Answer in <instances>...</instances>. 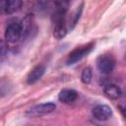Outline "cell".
Listing matches in <instances>:
<instances>
[{
  "label": "cell",
  "mask_w": 126,
  "mask_h": 126,
  "mask_svg": "<svg viewBox=\"0 0 126 126\" xmlns=\"http://www.w3.org/2000/svg\"><path fill=\"white\" fill-rule=\"evenodd\" d=\"M7 50H8L7 41L3 40V39H0V58L3 57L7 53Z\"/></svg>",
  "instance_id": "cell-12"
},
{
  "label": "cell",
  "mask_w": 126,
  "mask_h": 126,
  "mask_svg": "<svg viewBox=\"0 0 126 126\" xmlns=\"http://www.w3.org/2000/svg\"><path fill=\"white\" fill-rule=\"evenodd\" d=\"M93 79V70L91 67H86L81 74V81L84 84H90Z\"/></svg>",
  "instance_id": "cell-11"
},
{
  "label": "cell",
  "mask_w": 126,
  "mask_h": 126,
  "mask_svg": "<svg viewBox=\"0 0 126 126\" xmlns=\"http://www.w3.org/2000/svg\"><path fill=\"white\" fill-rule=\"evenodd\" d=\"M67 34V27L65 24V21L54 23V29H53V35L57 39H61L65 37Z\"/></svg>",
  "instance_id": "cell-10"
},
{
  "label": "cell",
  "mask_w": 126,
  "mask_h": 126,
  "mask_svg": "<svg viewBox=\"0 0 126 126\" xmlns=\"http://www.w3.org/2000/svg\"><path fill=\"white\" fill-rule=\"evenodd\" d=\"M58 98L63 103H72L78 98V93L73 89H63L59 93Z\"/></svg>",
  "instance_id": "cell-8"
},
{
  "label": "cell",
  "mask_w": 126,
  "mask_h": 126,
  "mask_svg": "<svg viewBox=\"0 0 126 126\" xmlns=\"http://www.w3.org/2000/svg\"><path fill=\"white\" fill-rule=\"evenodd\" d=\"M56 104L53 102H44L40 104H36L26 111V115L29 117H40L51 113L55 110Z\"/></svg>",
  "instance_id": "cell-1"
},
{
  "label": "cell",
  "mask_w": 126,
  "mask_h": 126,
  "mask_svg": "<svg viewBox=\"0 0 126 126\" xmlns=\"http://www.w3.org/2000/svg\"><path fill=\"white\" fill-rule=\"evenodd\" d=\"M103 92L106 94V96L111 99H117L122 94V91H121L120 87H118L117 85H114V84H108V85L104 86Z\"/></svg>",
  "instance_id": "cell-9"
},
{
  "label": "cell",
  "mask_w": 126,
  "mask_h": 126,
  "mask_svg": "<svg viewBox=\"0 0 126 126\" xmlns=\"http://www.w3.org/2000/svg\"><path fill=\"white\" fill-rule=\"evenodd\" d=\"M45 72V66L42 65V64H39V65H36L28 75L27 77V83L29 85H32V84H34L36 83L44 74Z\"/></svg>",
  "instance_id": "cell-7"
},
{
  "label": "cell",
  "mask_w": 126,
  "mask_h": 126,
  "mask_svg": "<svg viewBox=\"0 0 126 126\" xmlns=\"http://www.w3.org/2000/svg\"><path fill=\"white\" fill-rule=\"evenodd\" d=\"M93 115L96 120L105 121L112 115V109L106 104H98L93 108Z\"/></svg>",
  "instance_id": "cell-6"
},
{
  "label": "cell",
  "mask_w": 126,
  "mask_h": 126,
  "mask_svg": "<svg viewBox=\"0 0 126 126\" xmlns=\"http://www.w3.org/2000/svg\"><path fill=\"white\" fill-rule=\"evenodd\" d=\"M23 2L20 0H1L0 15H10L20 10Z\"/></svg>",
  "instance_id": "cell-5"
},
{
  "label": "cell",
  "mask_w": 126,
  "mask_h": 126,
  "mask_svg": "<svg viewBox=\"0 0 126 126\" xmlns=\"http://www.w3.org/2000/svg\"><path fill=\"white\" fill-rule=\"evenodd\" d=\"M22 33H23L22 24L19 22H12L7 26L5 30V39L8 42L14 43L20 39Z\"/></svg>",
  "instance_id": "cell-3"
},
{
  "label": "cell",
  "mask_w": 126,
  "mask_h": 126,
  "mask_svg": "<svg viewBox=\"0 0 126 126\" xmlns=\"http://www.w3.org/2000/svg\"><path fill=\"white\" fill-rule=\"evenodd\" d=\"M96 67L102 74H110L115 68V60L109 54L99 55L96 59Z\"/></svg>",
  "instance_id": "cell-2"
},
{
  "label": "cell",
  "mask_w": 126,
  "mask_h": 126,
  "mask_svg": "<svg viewBox=\"0 0 126 126\" xmlns=\"http://www.w3.org/2000/svg\"><path fill=\"white\" fill-rule=\"evenodd\" d=\"M94 43H89L85 46H82V47H78L76 49H74L72 52H70V54L68 55V58H67V65H72V64H75L77 63L78 61L82 60L85 56H87L94 48Z\"/></svg>",
  "instance_id": "cell-4"
}]
</instances>
